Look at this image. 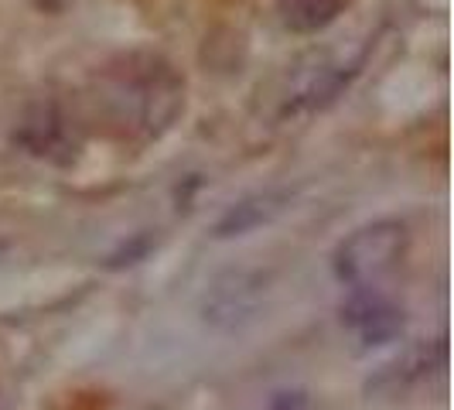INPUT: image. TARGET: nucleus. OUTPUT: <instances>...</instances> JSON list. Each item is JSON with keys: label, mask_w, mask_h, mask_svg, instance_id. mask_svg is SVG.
Here are the masks:
<instances>
[{"label": "nucleus", "mask_w": 454, "mask_h": 410, "mask_svg": "<svg viewBox=\"0 0 454 410\" xmlns=\"http://www.w3.org/2000/svg\"><path fill=\"white\" fill-rule=\"evenodd\" d=\"M410 247V233L403 219H376L365 223L352 236H345L335 250V277L341 284H348L352 291L376 288L387 273H393Z\"/></svg>", "instance_id": "f03ea898"}, {"label": "nucleus", "mask_w": 454, "mask_h": 410, "mask_svg": "<svg viewBox=\"0 0 454 410\" xmlns=\"http://www.w3.org/2000/svg\"><path fill=\"white\" fill-rule=\"evenodd\" d=\"M92 106L120 140H158L184 110V75L154 51H127L96 72Z\"/></svg>", "instance_id": "f257e3e1"}, {"label": "nucleus", "mask_w": 454, "mask_h": 410, "mask_svg": "<svg viewBox=\"0 0 454 410\" xmlns=\"http://www.w3.org/2000/svg\"><path fill=\"white\" fill-rule=\"evenodd\" d=\"M14 140L27 147V154L35 158H48V161H72L75 154V140H72V130H68V120L62 116V110L55 103H42L35 106L31 114L24 116L21 130L14 134Z\"/></svg>", "instance_id": "39448f33"}, {"label": "nucleus", "mask_w": 454, "mask_h": 410, "mask_svg": "<svg viewBox=\"0 0 454 410\" xmlns=\"http://www.w3.org/2000/svg\"><path fill=\"white\" fill-rule=\"evenodd\" d=\"M352 0H273L277 14L294 35H318L339 21Z\"/></svg>", "instance_id": "6e6552de"}, {"label": "nucleus", "mask_w": 454, "mask_h": 410, "mask_svg": "<svg viewBox=\"0 0 454 410\" xmlns=\"http://www.w3.org/2000/svg\"><path fill=\"white\" fill-rule=\"evenodd\" d=\"M263 410H315V400L308 390H277Z\"/></svg>", "instance_id": "1a4fd4ad"}, {"label": "nucleus", "mask_w": 454, "mask_h": 410, "mask_svg": "<svg viewBox=\"0 0 454 410\" xmlns=\"http://www.w3.org/2000/svg\"><path fill=\"white\" fill-rule=\"evenodd\" d=\"M341 321L348 325V332L363 342L365 349L372 345H387L403 332V311L383 297L376 288L356 291L352 301L341 308Z\"/></svg>", "instance_id": "20e7f679"}, {"label": "nucleus", "mask_w": 454, "mask_h": 410, "mask_svg": "<svg viewBox=\"0 0 454 410\" xmlns=\"http://www.w3.org/2000/svg\"><path fill=\"white\" fill-rule=\"evenodd\" d=\"M263 297V277L247 271H232L219 277L205 295V321L215 328H236L250 321Z\"/></svg>", "instance_id": "7ed1b4c3"}, {"label": "nucleus", "mask_w": 454, "mask_h": 410, "mask_svg": "<svg viewBox=\"0 0 454 410\" xmlns=\"http://www.w3.org/2000/svg\"><path fill=\"white\" fill-rule=\"evenodd\" d=\"M444 356H448L444 339L420 342V345L410 349L403 359H393V363L383 366L380 376L369 383V390H376V393H403V390L417 387L420 380H427L434 369H441Z\"/></svg>", "instance_id": "423d86ee"}, {"label": "nucleus", "mask_w": 454, "mask_h": 410, "mask_svg": "<svg viewBox=\"0 0 454 410\" xmlns=\"http://www.w3.org/2000/svg\"><path fill=\"white\" fill-rule=\"evenodd\" d=\"M291 202L287 192H260V195H250L243 202H236L226 216L215 223V236L219 240H232V236H247L253 229L267 226L270 219H277Z\"/></svg>", "instance_id": "0eeeda50"}]
</instances>
